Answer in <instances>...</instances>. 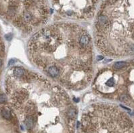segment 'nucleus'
<instances>
[{"mask_svg": "<svg viewBox=\"0 0 134 133\" xmlns=\"http://www.w3.org/2000/svg\"><path fill=\"white\" fill-rule=\"evenodd\" d=\"M28 52L37 68L68 88L81 90L91 80L92 39L77 25L56 24L42 29L31 38Z\"/></svg>", "mask_w": 134, "mask_h": 133, "instance_id": "obj_1", "label": "nucleus"}, {"mask_svg": "<svg viewBox=\"0 0 134 133\" xmlns=\"http://www.w3.org/2000/svg\"><path fill=\"white\" fill-rule=\"evenodd\" d=\"M11 103L28 133H74L77 110L61 87L25 70L7 81Z\"/></svg>", "mask_w": 134, "mask_h": 133, "instance_id": "obj_2", "label": "nucleus"}, {"mask_svg": "<svg viewBox=\"0 0 134 133\" xmlns=\"http://www.w3.org/2000/svg\"><path fill=\"white\" fill-rule=\"evenodd\" d=\"M133 0H108L95 25V43L101 53L125 57L134 53Z\"/></svg>", "mask_w": 134, "mask_h": 133, "instance_id": "obj_3", "label": "nucleus"}, {"mask_svg": "<svg viewBox=\"0 0 134 133\" xmlns=\"http://www.w3.org/2000/svg\"><path fill=\"white\" fill-rule=\"evenodd\" d=\"M76 133H134V124L117 106L96 103L86 108Z\"/></svg>", "mask_w": 134, "mask_h": 133, "instance_id": "obj_4", "label": "nucleus"}, {"mask_svg": "<svg viewBox=\"0 0 134 133\" xmlns=\"http://www.w3.org/2000/svg\"><path fill=\"white\" fill-rule=\"evenodd\" d=\"M129 65L128 64L121 69H115L113 66V70L105 69L101 71L94 81L93 87L95 90L103 94L105 98H117L129 104V98L132 96L125 92L128 81H126L127 76H124L128 71Z\"/></svg>", "mask_w": 134, "mask_h": 133, "instance_id": "obj_5", "label": "nucleus"}, {"mask_svg": "<svg viewBox=\"0 0 134 133\" xmlns=\"http://www.w3.org/2000/svg\"><path fill=\"white\" fill-rule=\"evenodd\" d=\"M128 64V63L125 62H117L114 64H113V68L115 69H121V68H124L125 66H126Z\"/></svg>", "mask_w": 134, "mask_h": 133, "instance_id": "obj_6", "label": "nucleus"}, {"mask_svg": "<svg viewBox=\"0 0 134 133\" xmlns=\"http://www.w3.org/2000/svg\"><path fill=\"white\" fill-rule=\"evenodd\" d=\"M7 101V97L4 94H0V104H4Z\"/></svg>", "mask_w": 134, "mask_h": 133, "instance_id": "obj_7", "label": "nucleus"}, {"mask_svg": "<svg viewBox=\"0 0 134 133\" xmlns=\"http://www.w3.org/2000/svg\"><path fill=\"white\" fill-rule=\"evenodd\" d=\"M2 64H3V61L2 60H1V58L0 57V68L2 66Z\"/></svg>", "mask_w": 134, "mask_h": 133, "instance_id": "obj_8", "label": "nucleus"}]
</instances>
